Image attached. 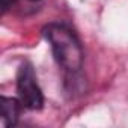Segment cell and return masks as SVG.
I'll return each instance as SVG.
<instances>
[{"label": "cell", "mask_w": 128, "mask_h": 128, "mask_svg": "<svg viewBox=\"0 0 128 128\" xmlns=\"http://www.w3.org/2000/svg\"><path fill=\"white\" fill-rule=\"evenodd\" d=\"M17 92L21 106L30 110H39L44 102L42 92L38 86L35 71L30 65H21L17 77Z\"/></svg>", "instance_id": "cell-2"}, {"label": "cell", "mask_w": 128, "mask_h": 128, "mask_svg": "<svg viewBox=\"0 0 128 128\" xmlns=\"http://www.w3.org/2000/svg\"><path fill=\"white\" fill-rule=\"evenodd\" d=\"M20 100H14V98H6L3 96L0 101V125L2 126H11L15 125V122L18 120L20 116Z\"/></svg>", "instance_id": "cell-3"}, {"label": "cell", "mask_w": 128, "mask_h": 128, "mask_svg": "<svg viewBox=\"0 0 128 128\" xmlns=\"http://www.w3.org/2000/svg\"><path fill=\"white\" fill-rule=\"evenodd\" d=\"M15 2V0H0V6H2V12H6L9 8H11V5Z\"/></svg>", "instance_id": "cell-4"}, {"label": "cell", "mask_w": 128, "mask_h": 128, "mask_svg": "<svg viewBox=\"0 0 128 128\" xmlns=\"http://www.w3.org/2000/svg\"><path fill=\"white\" fill-rule=\"evenodd\" d=\"M33 2H35V0H33Z\"/></svg>", "instance_id": "cell-5"}, {"label": "cell", "mask_w": 128, "mask_h": 128, "mask_svg": "<svg viewBox=\"0 0 128 128\" xmlns=\"http://www.w3.org/2000/svg\"><path fill=\"white\" fill-rule=\"evenodd\" d=\"M44 35L51 45L53 54L57 63L70 72H76L82 68L83 50L76 35L62 24H48L44 29Z\"/></svg>", "instance_id": "cell-1"}]
</instances>
